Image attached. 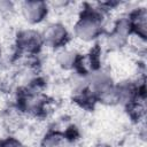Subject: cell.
<instances>
[{
	"mask_svg": "<svg viewBox=\"0 0 147 147\" xmlns=\"http://www.w3.org/2000/svg\"><path fill=\"white\" fill-rule=\"evenodd\" d=\"M44 45H47L53 48H60L67 45V42L70 39L69 31L67 28L59 22L51 23L47 25V28L41 33Z\"/></svg>",
	"mask_w": 147,
	"mask_h": 147,
	"instance_id": "5b68a950",
	"label": "cell"
},
{
	"mask_svg": "<svg viewBox=\"0 0 147 147\" xmlns=\"http://www.w3.org/2000/svg\"><path fill=\"white\" fill-rule=\"evenodd\" d=\"M22 15L30 24L42 22L48 14V5L40 0H29L22 3Z\"/></svg>",
	"mask_w": 147,
	"mask_h": 147,
	"instance_id": "8992f818",
	"label": "cell"
},
{
	"mask_svg": "<svg viewBox=\"0 0 147 147\" xmlns=\"http://www.w3.org/2000/svg\"><path fill=\"white\" fill-rule=\"evenodd\" d=\"M0 147H3V142H2V140H0Z\"/></svg>",
	"mask_w": 147,
	"mask_h": 147,
	"instance_id": "7c38bea8",
	"label": "cell"
},
{
	"mask_svg": "<svg viewBox=\"0 0 147 147\" xmlns=\"http://www.w3.org/2000/svg\"><path fill=\"white\" fill-rule=\"evenodd\" d=\"M79 56H80V54L77 53L76 51L64 48L59 52V54L56 56V62L62 69L72 70V69H76Z\"/></svg>",
	"mask_w": 147,
	"mask_h": 147,
	"instance_id": "ba28073f",
	"label": "cell"
},
{
	"mask_svg": "<svg viewBox=\"0 0 147 147\" xmlns=\"http://www.w3.org/2000/svg\"><path fill=\"white\" fill-rule=\"evenodd\" d=\"M18 108L32 116H40L47 108V98L42 94L39 84H30L20 94L17 99Z\"/></svg>",
	"mask_w": 147,
	"mask_h": 147,
	"instance_id": "7a4b0ae2",
	"label": "cell"
},
{
	"mask_svg": "<svg viewBox=\"0 0 147 147\" xmlns=\"http://www.w3.org/2000/svg\"><path fill=\"white\" fill-rule=\"evenodd\" d=\"M93 147H111V146H110V145H108V144H106V142H99V144L94 145Z\"/></svg>",
	"mask_w": 147,
	"mask_h": 147,
	"instance_id": "8fae6325",
	"label": "cell"
},
{
	"mask_svg": "<svg viewBox=\"0 0 147 147\" xmlns=\"http://www.w3.org/2000/svg\"><path fill=\"white\" fill-rule=\"evenodd\" d=\"M75 36L85 42L99 38L103 32V15L101 9L86 7L82 10L74 26Z\"/></svg>",
	"mask_w": 147,
	"mask_h": 147,
	"instance_id": "6da1fadb",
	"label": "cell"
},
{
	"mask_svg": "<svg viewBox=\"0 0 147 147\" xmlns=\"http://www.w3.org/2000/svg\"><path fill=\"white\" fill-rule=\"evenodd\" d=\"M132 34H136L141 40L147 37V10L146 8L134 9L129 16Z\"/></svg>",
	"mask_w": 147,
	"mask_h": 147,
	"instance_id": "52a82bcc",
	"label": "cell"
},
{
	"mask_svg": "<svg viewBox=\"0 0 147 147\" xmlns=\"http://www.w3.org/2000/svg\"><path fill=\"white\" fill-rule=\"evenodd\" d=\"M132 34L131 31V25L129 17H121L118 18L114 26L113 30L108 33L107 36V45L110 49H119L124 47L129 40V36Z\"/></svg>",
	"mask_w": 147,
	"mask_h": 147,
	"instance_id": "277c9868",
	"label": "cell"
},
{
	"mask_svg": "<svg viewBox=\"0 0 147 147\" xmlns=\"http://www.w3.org/2000/svg\"><path fill=\"white\" fill-rule=\"evenodd\" d=\"M68 139L60 131H49L44 136L40 147H65Z\"/></svg>",
	"mask_w": 147,
	"mask_h": 147,
	"instance_id": "9c48e42d",
	"label": "cell"
},
{
	"mask_svg": "<svg viewBox=\"0 0 147 147\" xmlns=\"http://www.w3.org/2000/svg\"><path fill=\"white\" fill-rule=\"evenodd\" d=\"M3 142V147H24L21 141H18L15 138H7L5 140H2Z\"/></svg>",
	"mask_w": 147,
	"mask_h": 147,
	"instance_id": "30bf717a",
	"label": "cell"
},
{
	"mask_svg": "<svg viewBox=\"0 0 147 147\" xmlns=\"http://www.w3.org/2000/svg\"><path fill=\"white\" fill-rule=\"evenodd\" d=\"M42 45V36L37 30L24 29L21 30L16 36V47L18 52L23 54L34 55L41 49Z\"/></svg>",
	"mask_w": 147,
	"mask_h": 147,
	"instance_id": "3957f363",
	"label": "cell"
}]
</instances>
